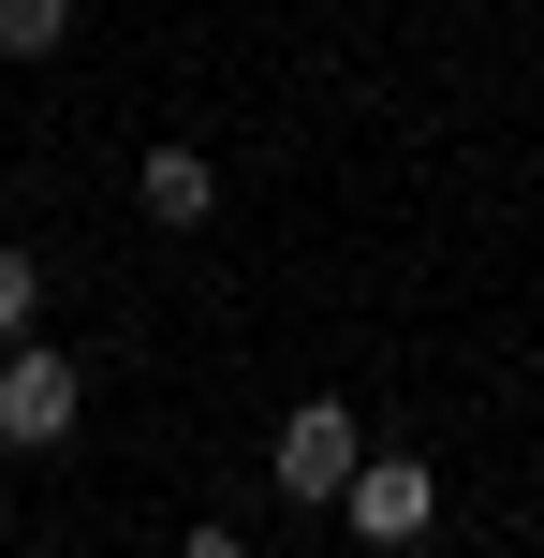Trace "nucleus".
<instances>
[{"instance_id": "nucleus-1", "label": "nucleus", "mask_w": 544, "mask_h": 558, "mask_svg": "<svg viewBox=\"0 0 544 558\" xmlns=\"http://www.w3.org/2000/svg\"><path fill=\"white\" fill-rule=\"evenodd\" d=\"M353 471H368V426H353V397H294L280 441H265V485H280V500H353Z\"/></svg>"}, {"instance_id": "nucleus-2", "label": "nucleus", "mask_w": 544, "mask_h": 558, "mask_svg": "<svg viewBox=\"0 0 544 558\" xmlns=\"http://www.w3.org/2000/svg\"><path fill=\"white\" fill-rule=\"evenodd\" d=\"M74 412H88V367L45 353V338H15V353H0V456H59Z\"/></svg>"}, {"instance_id": "nucleus-3", "label": "nucleus", "mask_w": 544, "mask_h": 558, "mask_svg": "<svg viewBox=\"0 0 544 558\" xmlns=\"http://www.w3.org/2000/svg\"><path fill=\"white\" fill-rule=\"evenodd\" d=\"M339 514H353V544H427V514H442V471H427V456H368Z\"/></svg>"}, {"instance_id": "nucleus-4", "label": "nucleus", "mask_w": 544, "mask_h": 558, "mask_svg": "<svg viewBox=\"0 0 544 558\" xmlns=\"http://www.w3.org/2000/svg\"><path fill=\"white\" fill-rule=\"evenodd\" d=\"M133 206H147V221H162V235L221 221V177H206V147H147V162H133Z\"/></svg>"}, {"instance_id": "nucleus-5", "label": "nucleus", "mask_w": 544, "mask_h": 558, "mask_svg": "<svg viewBox=\"0 0 544 558\" xmlns=\"http://www.w3.org/2000/svg\"><path fill=\"white\" fill-rule=\"evenodd\" d=\"M74 45V0H0V59H59Z\"/></svg>"}, {"instance_id": "nucleus-6", "label": "nucleus", "mask_w": 544, "mask_h": 558, "mask_svg": "<svg viewBox=\"0 0 544 558\" xmlns=\"http://www.w3.org/2000/svg\"><path fill=\"white\" fill-rule=\"evenodd\" d=\"M29 308H45V265H29L15 235H0V353H15V338H29Z\"/></svg>"}, {"instance_id": "nucleus-7", "label": "nucleus", "mask_w": 544, "mask_h": 558, "mask_svg": "<svg viewBox=\"0 0 544 558\" xmlns=\"http://www.w3.org/2000/svg\"><path fill=\"white\" fill-rule=\"evenodd\" d=\"M177 558H251V544H235V530H192V544H177Z\"/></svg>"}, {"instance_id": "nucleus-8", "label": "nucleus", "mask_w": 544, "mask_h": 558, "mask_svg": "<svg viewBox=\"0 0 544 558\" xmlns=\"http://www.w3.org/2000/svg\"><path fill=\"white\" fill-rule=\"evenodd\" d=\"M530 544H544V514H530Z\"/></svg>"}]
</instances>
